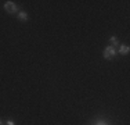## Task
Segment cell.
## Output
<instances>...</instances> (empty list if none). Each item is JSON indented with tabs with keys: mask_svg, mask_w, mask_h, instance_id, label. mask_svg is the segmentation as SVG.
<instances>
[{
	"mask_svg": "<svg viewBox=\"0 0 130 125\" xmlns=\"http://www.w3.org/2000/svg\"><path fill=\"white\" fill-rule=\"evenodd\" d=\"M104 58H107V60H111V58H113L116 56V50L115 47H112V46H107V47L104 49V53H103Z\"/></svg>",
	"mask_w": 130,
	"mask_h": 125,
	"instance_id": "6da1fadb",
	"label": "cell"
},
{
	"mask_svg": "<svg viewBox=\"0 0 130 125\" xmlns=\"http://www.w3.org/2000/svg\"><path fill=\"white\" fill-rule=\"evenodd\" d=\"M4 10L8 12V14H14V12H17V6H15V3L13 2H6L4 3Z\"/></svg>",
	"mask_w": 130,
	"mask_h": 125,
	"instance_id": "7a4b0ae2",
	"label": "cell"
},
{
	"mask_svg": "<svg viewBox=\"0 0 130 125\" xmlns=\"http://www.w3.org/2000/svg\"><path fill=\"white\" fill-rule=\"evenodd\" d=\"M109 42H111V46H118L119 45V42H118V38L116 36H111V39H109Z\"/></svg>",
	"mask_w": 130,
	"mask_h": 125,
	"instance_id": "5b68a950",
	"label": "cell"
},
{
	"mask_svg": "<svg viewBox=\"0 0 130 125\" xmlns=\"http://www.w3.org/2000/svg\"><path fill=\"white\" fill-rule=\"evenodd\" d=\"M0 125H3V122H2V120H0Z\"/></svg>",
	"mask_w": 130,
	"mask_h": 125,
	"instance_id": "52a82bcc",
	"label": "cell"
},
{
	"mask_svg": "<svg viewBox=\"0 0 130 125\" xmlns=\"http://www.w3.org/2000/svg\"><path fill=\"white\" fill-rule=\"evenodd\" d=\"M18 18H20L21 21H26L28 20V14L25 11H20V12H18Z\"/></svg>",
	"mask_w": 130,
	"mask_h": 125,
	"instance_id": "277c9868",
	"label": "cell"
},
{
	"mask_svg": "<svg viewBox=\"0 0 130 125\" xmlns=\"http://www.w3.org/2000/svg\"><path fill=\"white\" fill-rule=\"evenodd\" d=\"M129 52H130V47L127 45H122V46H120V49H119L120 54H129Z\"/></svg>",
	"mask_w": 130,
	"mask_h": 125,
	"instance_id": "3957f363",
	"label": "cell"
},
{
	"mask_svg": "<svg viewBox=\"0 0 130 125\" xmlns=\"http://www.w3.org/2000/svg\"><path fill=\"white\" fill-rule=\"evenodd\" d=\"M6 125H15L13 120H7V122H6Z\"/></svg>",
	"mask_w": 130,
	"mask_h": 125,
	"instance_id": "8992f818",
	"label": "cell"
}]
</instances>
